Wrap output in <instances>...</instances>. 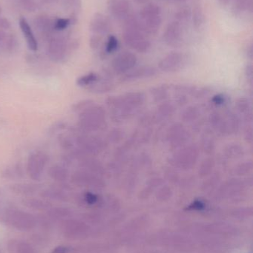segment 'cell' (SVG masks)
I'll return each mask as SVG.
<instances>
[{
	"label": "cell",
	"instance_id": "2e32d148",
	"mask_svg": "<svg viewBox=\"0 0 253 253\" xmlns=\"http://www.w3.org/2000/svg\"><path fill=\"white\" fill-rule=\"evenodd\" d=\"M190 10L188 9H182V10H179L175 15V19H176L175 20L181 23V22L187 20L190 18Z\"/></svg>",
	"mask_w": 253,
	"mask_h": 253
},
{
	"label": "cell",
	"instance_id": "5b68a950",
	"mask_svg": "<svg viewBox=\"0 0 253 253\" xmlns=\"http://www.w3.org/2000/svg\"><path fill=\"white\" fill-rule=\"evenodd\" d=\"M137 57L130 52H125L118 55L113 61V67L117 72H124L135 66Z\"/></svg>",
	"mask_w": 253,
	"mask_h": 253
},
{
	"label": "cell",
	"instance_id": "5bb4252c",
	"mask_svg": "<svg viewBox=\"0 0 253 253\" xmlns=\"http://www.w3.org/2000/svg\"><path fill=\"white\" fill-rule=\"evenodd\" d=\"M70 19H57L56 21L53 22V26H54V30H57V31H62V30L65 29L69 25Z\"/></svg>",
	"mask_w": 253,
	"mask_h": 253
},
{
	"label": "cell",
	"instance_id": "44dd1931",
	"mask_svg": "<svg viewBox=\"0 0 253 253\" xmlns=\"http://www.w3.org/2000/svg\"><path fill=\"white\" fill-rule=\"evenodd\" d=\"M248 54L250 55V56H251V58H252L253 56V45L252 44H251V45L249 46V49H248Z\"/></svg>",
	"mask_w": 253,
	"mask_h": 253
},
{
	"label": "cell",
	"instance_id": "8fae6325",
	"mask_svg": "<svg viewBox=\"0 0 253 253\" xmlns=\"http://www.w3.org/2000/svg\"><path fill=\"white\" fill-rule=\"evenodd\" d=\"M45 163L46 162L41 156H38V155L33 156L29 162L30 173L31 172L30 175H34L36 178H37V176L40 175L42 169H43Z\"/></svg>",
	"mask_w": 253,
	"mask_h": 253
},
{
	"label": "cell",
	"instance_id": "30bf717a",
	"mask_svg": "<svg viewBox=\"0 0 253 253\" xmlns=\"http://www.w3.org/2000/svg\"><path fill=\"white\" fill-rule=\"evenodd\" d=\"M53 22H53L47 16H39L36 19L34 24H35L36 28L39 32L41 33L44 36L49 37L52 31L54 30Z\"/></svg>",
	"mask_w": 253,
	"mask_h": 253
},
{
	"label": "cell",
	"instance_id": "9c48e42d",
	"mask_svg": "<svg viewBox=\"0 0 253 253\" xmlns=\"http://www.w3.org/2000/svg\"><path fill=\"white\" fill-rule=\"evenodd\" d=\"M19 25H20L22 34H23L24 37L26 40L29 49H31V50H37V47H38L37 40H36L34 33H33L32 30H31V27H30L29 24L27 22L26 19L22 18L19 20Z\"/></svg>",
	"mask_w": 253,
	"mask_h": 253
},
{
	"label": "cell",
	"instance_id": "277c9868",
	"mask_svg": "<svg viewBox=\"0 0 253 253\" xmlns=\"http://www.w3.org/2000/svg\"><path fill=\"white\" fill-rule=\"evenodd\" d=\"M183 28L181 23L175 20L166 27L163 34V40L169 46H177L182 38Z\"/></svg>",
	"mask_w": 253,
	"mask_h": 253
},
{
	"label": "cell",
	"instance_id": "52a82bcc",
	"mask_svg": "<svg viewBox=\"0 0 253 253\" xmlns=\"http://www.w3.org/2000/svg\"><path fill=\"white\" fill-rule=\"evenodd\" d=\"M184 61V56L181 53H172L162 59L160 62V68L165 71H172L178 69Z\"/></svg>",
	"mask_w": 253,
	"mask_h": 253
},
{
	"label": "cell",
	"instance_id": "ba28073f",
	"mask_svg": "<svg viewBox=\"0 0 253 253\" xmlns=\"http://www.w3.org/2000/svg\"><path fill=\"white\" fill-rule=\"evenodd\" d=\"M66 50V42L62 37H53L49 44V51L52 57L60 59Z\"/></svg>",
	"mask_w": 253,
	"mask_h": 253
},
{
	"label": "cell",
	"instance_id": "7c38bea8",
	"mask_svg": "<svg viewBox=\"0 0 253 253\" xmlns=\"http://www.w3.org/2000/svg\"><path fill=\"white\" fill-rule=\"evenodd\" d=\"M193 25L196 29L202 27L203 22V14L202 9L199 7H195L193 13Z\"/></svg>",
	"mask_w": 253,
	"mask_h": 253
},
{
	"label": "cell",
	"instance_id": "ac0fdd59",
	"mask_svg": "<svg viewBox=\"0 0 253 253\" xmlns=\"http://www.w3.org/2000/svg\"><path fill=\"white\" fill-rule=\"evenodd\" d=\"M96 79V76L95 74H90V75L86 76L83 77V80H80V84H87L91 82L94 81Z\"/></svg>",
	"mask_w": 253,
	"mask_h": 253
},
{
	"label": "cell",
	"instance_id": "d6986e66",
	"mask_svg": "<svg viewBox=\"0 0 253 253\" xmlns=\"http://www.w3.org/2000/svg\"><path fill=\"white\" fill-rule=\"evenodd\" d=\"M68 253V249L67 248H65V247H59V248H56V249L53 250V252L52 253Z\"/></svg>",
	"mask_w": 253,
	"mask_h": 253
},
{
	"label": "cell",
	"instance_id": "7a4b0ae2",
	"mask_svg": "<svg viewBox=\"0 0 253 253\" xmlns=\"http://www.w3.org/2000/svg\"><path fill=\"white\" fill-rule=\"evenodd\" d=\"M123 40L128 46L140 53L147 52L151 45L150 41L144 37V33L133 28H125Z\"/></svg>",
	"mask_w": 253,
	"mask_h": 253
},
{
	"label": "cell",
	"instance_id": "9a60e30c",
	"mask_svg": "<svg viewBox=\"0 0 253 253\" xmlns=\"http://www.w3.org/2000/svg\"><path fill=\"white\" fill-rule=\"evenodd\" d=\"M64 4L67 9L77 11L80 9L81 5V1L80 0H64Z\"/></svg>",
	"mask_w": 253,
	"mask_h": 253
},
{
	"label": "cell",
	"instance_id": "7402d4cb",
	"mask_svg": "<svg viewBox=\"0 0 253 253\" xmlns=\"http://www.w3.org/2000/svg\"><path fill=\"white\" fill-rule=\"evenodd\" d=\"M4 40V34L0 31V43L3 42Z\"/></svg>",
	"mask_w": 253,
	"mask_h": 253
},
{
	"label": "cell",
	"instance_id": "4fadbf2b",
	"mask_svg": "<svg viewBox=\"0 0 253 253\" xmlns=\"http://www.w3.org/2000/svg\"><path fill=\"white\" fill-rule=\"evenodd\" d=\"M118 47V40L114 36H109L108 39V42L106 44V51L108 53H111L114 51Z\"/></svg>",
	"mask_w": 253,
	"mask_h": 253
},
{
	"label": "cell",
	"instance_id": "8992f818",
	"mask_svg": "<svg viewBox=\"0 0 253 253\" xmlns=\"http://www.w3.org/2000/svg\"><path fill=\"white\" fill-rule=\"evenodd\" d=\"M90 30L98 35H105L111 30V25L104 15L96 13L91 21Z\"/></svg>",
	"mask_w": 253,
	"mask_h": 253
},
{
	"label": "cell",
	"instance_id": "6da1fadb",
	"mask_svg": "<svg viewBox=\"0 0 253 253\" xmlns=\"http://www.w3.org/2000/svg\"><path fill=\"white\" fill-rule=\"evenodd\" d=\"M138 17L143 33L155 34L161 25V9L157 4L149 3L141 10Z\"/></svg>",
	"mask_w": 253,
	"mask_h": 253
},
{
	"label": "cell",
	"instance_id": "ffe728a7",
	"mask_svg": "<svg viewBox=\"0 0 253 253\" xmlns=\"http://www.w3.org/2000/svg\"><path fill=\"white\" fill-rule=\"evenodd\" d=\"M138 4H146L148 2V0H132Z\"/></svg>",
	"mask_w": 253,
	"mask_h": 253
},
{
	"label": "cell",
	"instance_id": "3957f363",
	"mask_svg": "<svg viewBox=\"0 0 253 253\" xmlns=\"http://www.w3.org/2000/svg\"><path fill=\"white\" fill-rule=\"evenodd\" d=\"M130 9L129 0H108V11L115 19L124 20L129 16Z\"/></svg>",
	"mask_w": 253,
	"mask_h": 253
},
{
	"label": "cell",
	"instance_id": "603a6c76",
	"mask_svg": "<svg viewBox=\"0 0 253 253\" xmlns=\"http://www.w3.org/2000/svg\"><path fill=\"white\" fill-rule=\"evenodd\" d=\"M173 1H176V2H184V1H186L187 0H173Z\"/></svg>",
	"mask_w": 253,
	"mask_h": 253
},
{
	"label": "cell",
	"instance_id": "e0dca14e",
	"mask_svg": "<svg viewBox=\"0 0 253 253\" xmlns=\"http://www.w3.org/2000/svg\"><path fill=\"white\" fill-rule=\"evenodd\" d=\"M16 251L18 253H34L32 248L25 243L18 244L16 246Z\"/></svg>",
	"mask_w": 253,
	"mask_h": 253
}]
</instances>
